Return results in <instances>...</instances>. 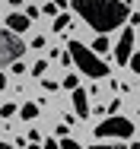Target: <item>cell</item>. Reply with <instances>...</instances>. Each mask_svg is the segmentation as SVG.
I'll return each mask as SVG.
<instances>
[{
  "label": "cell",
  "mask_w": 140,
  "mask_h": 149,
  "mask_svg": "<svg viewBox=\"0 0 140 149\" xmlns=\"http://www.w3.org/2000/svg\"><path fill=\"white\" fill-rule=\"evenodd\" d=\"M131 3H134V0H73V10H77L99 35H105V32L118 29L121 22H127Z\"/></svg>",
  "instance_id": "cell-1"
},
{
  "label": "cell",
  "mask_w": 140,
  "mask_h": 149,
  "mask_svg": "<svg viewBox=\"0 0 140 149\" xmlns=\"http://www.w3.org/2000/svg\"><path fill=\"white\" fill-rule=\"evenodd\" d=\"M67 57L73 60L86 76H92V79H102V76L108 73V63L99 57V54H92L83 41H70V54H67Z\"/></svg>",
  "instance_id": "cell-2"
},
{
  "label": "cell",
  "mask_w": 140,
  "mask_h": 149,
  "mask_svg": "<svg viewBox=\"0 0 140 149\" xmlns=\"http://www.w3.org/2000/svg\"><path fill=\"white\" fill-rule=\"evenodd\" d=\"M96 136H99V140H108V136L127 140V136H134V120H127L124 114H112L108 120H102V124L96 127Z\"/></svg>",
  "instance_id": "cell-3"
},
{
  "label": "cell",
  "mask_w": 140,
  "mask_h": 149,
  "mask_svg": "<svg viewBox=\"0 0 140 149\" xmlns=\"http://www.w3.org/2000/svg\"><path fill=\"white\" fill-rule=\"evenodd\" d=\"M26 41L16 35V32H0V63H13V60H19L23 54H26Z\"/></svg>",
  "instance_id": "cell-4"
},
{
  "label": "cell",
  "mask_w": 140,
  "mask_h": 149,
  "mask_svg": "<svg viewBox=\"0 0 140 149\" xmlns=\"http://www.w3.org/2000/svg\"><path fill=\"white\" fill-rule=\"evenodd\" d=\"M131 54H134V29H124L121 38H118V45H115V60L124 67L131 60Z\"/></svg>",
  "instance_id": "cell-5"
},
{
  "label": "cell",
  "mask_w": 140,
  "mask_h": 149,
  "mask_svg": "<svg viewBox=\"0 0 140 149\" xmlns=\"http://www.w3.org/2000/svg\"><path fill=\"white\" fill-rule=\"evenodd\" d=\"M29 22H32V19H29L26 13H10V16H6V29L16 32V35H19V32H26Z\"/></svg>",
  "instance_id": "cell-6"
},
{
  "label": "cell",
  "mask_w": 140,
  "mask_h": 149,
  "mask_svg": "<svg viewBox=\"0 0 140 149\" xmlns=\"http://www.w3.org/2000/svg\"><path fill=\"white\" fill-rule=\"evenodd\" d=\"M73 111H77L80 118L89 114V92L86 89H73Z\"/></svg>",
  "instance_id": "cell-7"
},
{
  "label": "cell",
  "mask_w": 140,
  "mask_h": 149,
  "mask_svg": "<svg viewBox=\"0 0 140 149\" xmlns=\"http://www.w3.org/2000/svg\"><path fill=\"white\" fill-rule=\"evenodd\" d=\"M108 48H112V45H108V38H105V35H99V38L92 41V54H105Z\"/></svg>",
  "instance_id": "cell-8"
},
{
  "label": "cell",
  "mask_w": 140,
  "mask_h": 149,
  "mask_svg": "<svg viewBox=\"0 0 140 149\" xmlns=\"http://www.w3.org/2000/svg\"><path fill=\"white\" fill-rule=\"evenodd\" d=\"M67 26H70V16H67V13H57L54 16V32H64Z\"/></svg>",
  "instance_id": "cell-9"
},
{
  "label": "cell",
  "mask_w": 140,
  "mask_h": 149,
  "mask_svg": "<svg viewBox=\"0 0 140 149\" xmlns=\"http://www.w3.org/2000/svg\"><path fill=\"white\" fill-rule=\"evenodd\" d=\"M19 114H23V118H26V120H32V118H35V114H38V108H35V105L29 102V105H23V111H19Z\"/></svg>",
  "instance_id": "cell-10"
},
{
  "label": "cell",
  "mask_w": 140,
  "mask_h": 149,
  "mask_svg": "<svg viewBox=\"0 0 140 149\" xmlns=\"http://www.w3.org/2000/svg\"><path fill=\"white\" fill-rule=\"evenodd\" d=\"M45 70H48V60H38V63H35V67H32V76H35V79H38V76H42V73H45Z\"/></svg>",
  "instance_id": "cell-11"
},
{
  "label": "cell",
  "mask_w": 140,
  "mask_h": 149,
  "mask_svg": "<svg viewBox=\"0 0 140 149\" xmlns=\"http://www.w3.org/2000/svg\"><path fill=\"white\" fill-rule=\"evenodd\" d=\"M57 149H83V146H80L77 140H67V136H64V143H57Z\"/></svg>",
  "instance_id": "cell-12"
},
{
  "label": "cell",
  "mask_w": 140,
  "mask_h": 149,
  "mask_svg": "<svg viewBox=\"0 0 140 149\" xmlns=\"http://www.w3.org/2000/svg\"><path fill=\"white\" fill-rule=\"evenodd\" d=\"M64 86L67 89H77V76H64Z\"/></svg>",
  "instance_id": "cell-13"
},
{
  "label": "cell",
  "mask_w": 140,
  "mask_h": 149,
  "mask_svg": "<svg viewBox=\"0 0 140 149\" xmlns=\"http://www.w3.org/2000/svg\"><path fill=\"white\" fill-rule=\"evenodd\" d=\"M13 111H16L13 105H3V108H0V114H3V118H13Z\"/></svg>",
  "instance_id": "cell-14"
},
{
  "label": "cell",
  "mask_w": 140,
  "mask_h": 149,
  "mask_svg": "<svg viewBox=\"0 0 140 149\" xmlns=\"http://www.w3.org/2000/svg\"><path fill=\"white\" fill-rule=\"evenodd\" d=\"M42 149H57V140H45V143H42Z\"/></svg>",
  "instance_id": "cell-15"
},
{
  "label": "cell",
  "mask_w": 140,
  "mask_h": 149,
  "mask_svg": "<svg viewBox=\"0 0 140 149\" xmlns=\"http://www.w3.org/2000/svg\"><path fill=\"white\" fill-rule=\"evenodd\" d=\"M89 149H124V146H89Z\"/></svg>",
  "instance_id": "cell-16"
},
{
  "label": "cell",
  "mask_w": 140,
  "mask_h": 149,
  "mask_svg": "<svg viewBox=\"0 0 140 149\" xmlns=\"http://www.w3.org/2000/svg\"><path fill=\"white\" fill-rule=\"evenodd\" d=\"M0 149H16V146H10V143H3V140H0Z\"/></svg>",
  "instance_id": "cell-17"
},
{
  "label": "cell",
  "mask_w": 140,
  "mask_h": 149,
  "mask_svg": "<svg viewBox=\"0 0 140 149\" xmlns=\"http://www.w3.org/2000/svg\"><path fill=\"white\" fill-rule=\"evenodd\" d=\"M3 86H6V76H3V73H0V89H3Z\"/></svg>",
  "instance_id": "cell-18"
},
{
  "label": "cell",
  "mask_w": 140,
  "mask_h": 149,
  "mask_svg": "<svg viewBox=\"0 0 140 149\" xmlns=\"http://www.w3.org/2000/svg\"><path fill=\"white\" fill-rule=\"evenodd\" d=\"M51 3H54V6H64V0H51Z\"/></svg>",
  "instance_id": "cell-19"
},
{
  "label": "cell",
  "mask_w": 140,
  "mask_h": 149,
  "mask_svg": "<svg viewBox=\"0 0 140 149\" xmlns=\"http://www.w3.org/2000/svg\"><path fill=\"white\" fill-rule=\"evenodd\" d=\"M131 149H140V146H131Z\"/></svg>",
  "instance_id": "cell-20"
}]
</instances>
